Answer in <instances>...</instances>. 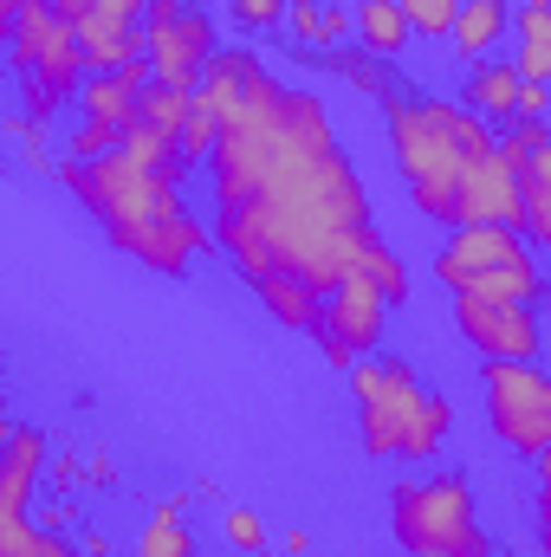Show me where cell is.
Here are the masks:
<instances>
[{
	"mask_svg": "<svg viewBox=\"0 0 551 557\" xmlns=\"http://www.w3.org/2000/svg\"><path fill=\"white\" fill-rule=\"evenodd\" d=\"M46 486H52V493H78V486H91V480H85V460H78V454H52Z\"/></svg>",
	"mask_w": 551,
	"mask_h": 557,
	"instance_id": "36",
	"label": "cell"
},
{
	"mask_svg": "<svg viewBox=\"0 0 551 557\" xmlns=\"http://www.w3.org/2000/svg\"><path fill=\"white\" fill-rule=\"evenodd\" d=\"M285 26H292V39H298L305 52H338V46L357 39V20H351L338 0H292V7H285Z\"/></svg>",
	"mask_w": 551,
	"mask_h": 557,
	"instance_id": "18",
	"label": "cell"
},
{
	"mask_svg": "<svg viewBox=\"0 0 551 557\" xmlns=\"http://www.w3.org/2000/svg\"><path fill=\"white\" fill-rule=\"evenodd\" d=\"M175 13H188L182 0H149V13H143V26H156V20H175Z\"/></svg>",
	"mask_w": 551,
	"mask_h": 557,
	"instance_id": "40",
	"label": "cell"
},
{
	"mask_svg": "<svg viewBox=\"0 0 551 557\" xmlns=\"http://www.w3.org/2000/svg\"><path fill=\"white\" fill-rule=\"evenodd\" d=\"M351 20H357V46H364V52H377V59H396V52L415 39L403 0H357V7H351Z\"/></svg>",
	"mask_w": 551,
	"mask_h": 557,
	"instance_id": "22",
	"label": "cell"
},
{
	"mask_svg": "<svg viewBox=\"0 0 551 557\" xmlns=\"http://www.w3.org/2000/svg\"><path fill=\"white\" fill-rule=\"evenodd\" d=\"M383 131H390V156H396V175H403V195L415 201V214L454 227L461 182L474 162H487L500 149V131L454 98H396V104H383Z\"/></svg>",
	"mask_w": 551,
	"mask_h": 557,
	"instance_id": "3",
	"label": "cell"
},
{
	"mask_svg": "<svg viewBox=\"0 0 551 557\" xmlns=\"http://www.w3.org/2000/svg\"><path fill=\"white\" fill-rule=\"evenodd\" d=\"M519 65L513 59H480V65H467V91H461V104L474 111V117H487V124H513L519 117Z\"/></svg>",
	"mask_w": 551,
	"mask_h": 557,
	"instance_id": "15",
	"label": "cell"
},
{
	"mask_svg": "<svg viewBox=\"0 0 551 557\" xmlns=\"http://www.w3.org/2000/svg\"><path fill=\"white\" fill-rule=\"evenodd\" d=\"M513 65H519V78L551 85V0H519V13H513Z\"/></svg>",
	"mask_w": 551,
	"mask_h": 557,
	"instance_id": "20",
	"label": "cell"
},
{
	"mask_svg": "<svg viewBox=\"0 0 551 557\" xmlns=\"http://www.w3.org/2000/svg\"><path fill=\"white\" fill-rule=\"evenodd\" d=\"M85 480H91V486H118V460H111V447H105V441L85 454Z\"/></svg>",
	"mask_w": 551,
	"mask_h": 557,
	"instance_id": "37",
	"label": "cell"
},
{
	"mask_svg": "<svg viewBox=\"0 0 551 557\" xmlns=\"http://www.w3.org/2000/svg\"><path fill=\"white\" fill-rule=\"evenodd\" d=\"M357 273L370 278V285H377V292H383L390 305H403V298H409V267H403V260H396V253H390L383 240H377V247L364 253V267H357Z\"/></svg>",
	"mask_w": 551,
	"mask_h": 557,
	"instance_id": "27",
	"label": "cell"
},
{
	"mask_svg": "<svg viewBox=\"0 0 551 557\" xmlns=\"http://www.w3.org/2000/svg\"><path fill=\"white\" fill-rule=\"evenodd\" d=\"M279 552L285 557H311V532H305V525H285V532H279Z\"/></svg>",
	"mask_w": 551,
	"mask_h": 557,
	"instance_id": "38",
	"label": "cell"
},
{
	"mask_svg": "<svg viewBox=\"0 0 551 557\" xmlns=\"http://www.w3.org/2000/svg\"><path fill=\"white\" fill-rule=\"evenodd\" d=\"M215 52H221V39H215V20H208L201 7H188V13H175V20H156V26H143V59L156 65V78H162V85L195 91V85L208 78Z\"/></svg>",
	"mask_w": 551,
	"mask_h": 557,
	"instance_id": "11",
	"label": "cell"
},
{
	"mask_svg": "<svg viewBox=\"0 0 551 557\" xmlns=\"http://www.w3.org/2000/svg\"><path fill=\"white\" fill-rule=\"evenodd\" d=\"M46 7H59L65 20H85V13H111V20H143V13H149V0H46Z\"/></svg>",
	"mask_w": 551,
	"mask_h": 557,
	"instance_id": "33",
	"label": "cell"
},
{
	"mask_svg": "<svg viewBox=\"0 0 551 557\" xmlns=\"http://www.w3.org/2000/svg\"><path fill=\"white\" fill-rule=\"evenodd\" d=\"M546 131H551V111H546Z\"/></svg>",
	"mask_w": 551,
	"mask_h": 557,
	"instance_id": "42",
	"label": "cell"
},
{
	"mask_svg": "<svg viewBox=\"0 0 551 557\" xmlns=\"http://www.w3.org/2000/svg\"><path fill=\"white\" fill-rule=\"evenodd\" d=\"M506 39H513V0H467L448 46H454L461 65H480V59H493Z\"/></svg>",
	"mask_w": 551,
	"mask_h": 557,
	"instance_id": "17",
	"label": "cell"
},
{
	"mask_svg": "<svg viewBox=\"0 0 551 557\" xmlns=\"http://www.w3.org/2000/svg\"><path fill=\"white\" fill-rule=\"evenodd\" d=\"M7 137L20 143V156H26L33 169H52V162H46V143H39V117H26V111H13V117H7Z\"/></svg>",
	"mask_w": 551,
	"mask_h": 557,
	"instance_id": "34",
	"label": "cell"
},
{
	"mask_svg": "<svg viewBox=\"0 0 551 557\" xmlns=\"http://www.w3.org/2000/svg\"><path fill=\"white\" fill-rule=\"evenodd\" d=\"M26 7H33V0H0V20H20Z\"/></svg>",
	"mask_w": 551,
	"mask_h": 557,
	"instance_id": "41",
	"label": "cell"
},
{
	"mask_svg": "<svg viewBox=\"0 0 551 557\" xmlns=\"http://www.w3.org/2000/svg\"><path fill=\"white\" fill-rule=\"evenodd\" d=\"M519 188H526V214H519V227H526V240H532V247H546V253H551V143L526 162Z\"/></svg>",
	"mask_w": 551,
	"mask_h": 557,
	"instance_id": "24",
	"label": "cell"
},
{
	"mask_svg": "<svg viewBox=\"0 0 551 557\" xmlns=\"http://www.w3.org/2000/svg\"><path fill=\"white\" fill-rule=\"evenodd\" d=\"M383 318H390V298H383L364 273H351L331 298H325V331H318L325 363L351 370L357 357H377V344H383Z\"/></svg>",
	"mask_w": 551,
	"mask_h": 557,
	"instance_id": "10",
	"label": "cell"
},
{
	"mask_svg": "<svg viewBox=\"0 0 551 557\" xmlns=\"http://www.w3.org/2000/svg\"><path fill=\"white\" fill-rule=\"evenodd\" d=\"M351 403H357V441L364 460H434L441 441L454 434V403L421 383V370L403 357H357L344 370Z\"/></svg>",
	"mask_w": 551,
	"mask_h": 557,
	"instance_id": "4",
	"label": "cell"
},
{
	"mask_svg": "<svg viewBox=\"0 0 551 557\" xmlns=\"http://www.w3.org/2000/svg\"><path fill=\"white\" fill-rule=\"evenodd\" d=\"M188 111H195V91H182V85H162V78H149L137 124H149V131H162V137L182 143V131H188Z\"/></svg>",
	"mask_w": 551,
	"mask_h": 557,
	"instance_id": "25",
	"label": "cell"
},
{
	"mask_svg": "<svg viewBox=\"0 0 551 557\" xmlns=\"http://www.w3.org/2000/svg\"><path fill=\"white\" fill-rule=\"evenodd\" d=\"M39 525H46V532H65V525H78V512H72V506H65V499H52V506H46V519H39Z\"/></svg>",
	"mask_w": 551,
	"mask_h": 557,
	"instance_id": "39",
	"label": "cell"
},
{
	"mask_svg": "<svg viewBox=\"0 0 551 557\" xmlns=\"http://www.w3.org/2000/svg\"><path fill=\"white\" fill-rule=\"evenodd\" d=\"M519 214H526V188H519V175L506 169V156L493 149L487 162L467 169V182H461V208H454V227H513Z\"/></svg>",
	"mask_w": 551,
	"mask_h": 557,
	"instance_id": "12",
	"label": "cell"
},
{
	"mask_svg": "<svg viewBox=\"0 0 551 557\" xmlns=\"http://www.w3.org/2000/svg\"><path fill=\"white\" fill-rule=\"evenodd\" d=\"M467 0H403L415 39H454V20H461Z\"/></svg>",
	"mask_w": 551,
	"mask_h": 557,
	"instance_id": "26",
	"label": "cell"
},
{
	"mask_svg": "<svg viewBox=\"0 0 551 557\" xmlns=\"http://www.w3.org/2000/svg\"><path fill=\"white\" fill-rule=\"evenodd\" d=\"M546 143H551L546 124H526V117H513V124L500 131V156H506V169H513V175H526V162H532Z\"/></svg>",
	"mask_w": 551,
	"mask_h": 557,
	"instance_id": "28",
	"label": "cell"
},
{
	"mask_svg": "<svg viewBox=\"0 0 551 557\" xmlns=\"http://www.w3.org/2000/svg\"><path fill=\"white\" fill-rule=\"evenodd\" d=\"M390 539L409 557H493L467 473H421V480L390 486Z\"/></svg>",
	"mask_w": 551,
	"mask_h": 557,
	"instance_id": "7",
	"label": "cell"
},
{
	"mask_svg": "<svg viewBox=\"0 0 551 557\" xmlns=\"http://www.w3.org/2000/svg\"><path fill=\"white\" fill-rule=\"evenodd\" d=\"M46 467H52L46 434L26 428V421H13V428H7V467H0V519H20V512L33 506V486H39Z\"/></svg>",
	"mask_w": 551,
	"mask_h": 557,
	"instance_id": "14",
	"label": "cell"
},
{
	"mask_svg": "<svg viewBox=\"0 0 551 557\" xmlns=\"http://www.w3.org/2000/svg\"><path fill=\"white\" fill-rule=\"evenodd\" d=\"M532 519H539V552H551V447L539 454V493H532Z\"/></svg>",
	"mask_w": 551,
	"mask_h": 557,
	"instance_id": "35",
	"label": "cell"
},
{
	"mask_svg": "<svg viewBox=\"0 0 551 557\" xmlns=\"http://www.w3.org/2000/svg\"><path fill=\"white\" fill-rule=\"evenodd\" d=\"M421 557H434V552H421Z\"/></svg>",
	"mask_w": 551,
	"mask_h": 557,
	"instance_id": "43",
	"label": "cell"
},
{
	"mask_svg": "<svg viewBox=\"0 0 551 557\" xmlns=\"http://www.w3.org/2000/svg\"><path fill=\"white\" fill-rule=\"evenodd\" d=\"M454 331L487 363H539V350H546L539 311L513 305V298H454Z\"/></svg>",
	"mask_w": 551,
	"mask_h": 557,
	"instance_id": "9",
	"label": "cell"
},
{
	"mask_svg": "<svg viewBox=\"0 0 551 557\" xmlns=\"http://www.w3.org/2000/svg\"><path fill=\"white\" fill-rule=\"evenodd\" d=\"M149 78H156V65H149V59L124 65V72H91V78H85V91H78V104H85V117H98V124H111V131H131V124H137V111H143Z\"/></svg>",
	"mask_w": 551,
	"mask_h": 557,
	"instance_id": "13",
	"label": "cell"
},
{
	"mask_svg": "<svg viewBox=\"0 0 551 557\" xmlns=\"http://www.w3.org/2000/svg\"><path fill=\"white\" fill-rule=\"evenodd\" d=\"M221 539H228L241 557H260V552H267V525H260V512H247V506H228Z\"/></svg>",
	"mask_w": 551,
	"mask_h": 557,
	"instance_id": "30",
	"label": "cell"
},
{
	"mask_svg": "<svg viewBox=\"0 0 551 557\" xmlns=\"http://www.w3.org/2000/svg\"><path fill=\"white\" fill-rule=\"evenodd\" d=\"M7 59H13V85H20V111L26 117H59L78 91H85V46H78V20H65L59 7L33 0L20 20H7Z\"/></svg>",
	"mask_w": 551,
	"mask_h": 557,
	"instance_id": "5",
	"label": "cell"
},
{
	"mask_svg": "<svg viewBox=\"0 0 551 557\" xmlns=\"http://www.w3.org/2000/svg\"><path fill=\"white\" fill-rule=\"evenodd\" d=\"M0 557H52V532L33 525L26 512L20 519H0Z\"/></svg>",
	"mask_w": 551,
	"mask_h": 557,
	"instance_id": "29",
	"label": "cell"
},
{
	"mask_svg": "<svg viewBox=\"0 0 551 557\" xmlns=\"http://www.w3.org/2000/svg\"><path fill=\"white\" fill-rule=\"evenodd\" d=\"M434 278L454 298H513L532 311L551 298V273L513 227H454L434 253Z\"/></svg>",
	"mask_w": 551,
	"mask_h": 557,
	"instance_id": "6",
	"label": "cell"
},
{
	"mask_svg": "<svg viewBox=\"0 0 551 557\" xmlns=\"http://www.w3.org/2000/svg\"><path fill=\"white\" fill-rule=\"evenodd\" d=\"M59 188H72L91 208V221L105 227V240L118 253H131L137 267H149L156 278H182L215 247V227H201L182 201V169H149L124 149H111L98 162L65 156Z\"/></svg>",
	"mask_w": 551,
	"mask_h": 557,
	"instance_id": "2",
	"label": "cell"
},
{
	"mask_svg": "<svg viewBox=\"0 0 551 557\" xmlns=\"http://www.w3.org/2000/svg\"><path fill=\"white\" fill-rule=\"evenodd\" d=\"M285 7H292V0H228V13H234V26H241V33L285 26Z\"/></svg>",
	"mask_w": 551,
	"mask_h": 557,
	"instance_id": "32",
	"label": "cell"
},
{
	"mask_svg": "<svg viewBox=\"0 0 551 557\" xmlns=\"http://www.w3.org/2000/svg\"><path fill=\"white\" fill-rule=\"evenodd\" d=\"M78 46H85V72H124V65L143 59V20L85 13L78 20Z\"/></svg>",
	"mask_w": 551,
	"mask_h": 557,
	"instance_id": "16",
	"label": "cell"
},
{
	"mask_svg": "<svg viewBox=\"0 0 551 557\" xmlns=\"http://www.w3.org/2000/svg\"><path fill=\"white\" fill-rule=\"evenodd\" d=\"M201 486H188V493H169L149 519H143L137 532V557H195V532L182 525V512H188V499H195Z\"/></svg>",
	"mask_w": 551,
	"mask_h": 557,
	"instance_id": "21",
	"label": "cell"
},
{
	"mask_svg": "<svg viewBox=\"0 0 551 557\" xmlns=\"http://www.w3.org/2000/svg\"><path fill=\"white\" fill-rule=\"evenodd\" d=\"M254 292H260V305L273 311L285 331H298V337H318V331H325V292H311L305 278L273 273V278H260Z\"/></svg>",
	"mask_w": 551,
	"mask_h": 557,
	"instance_id": "19",
	"label": "cell"
},
{
	"mask_svg": "<svg viewBox=\"0 0 551 557\" xmlns=\"http://www.w3.org/2000/svg\"><path fill=\"white\" fill-rule=\"evenodd\" d=\"M215 188V253L234 260L247 285L305 278L311 292H338L377 247V208L331 131L318 91L285 85L260 59L228 131L208 156Z\"/></svg>",
	"mask_w": 551,
	"mask_h": 557,
	"instance_id": "1",
	"label": "cell"
},
{
	"mask_svg": "<svg viewBox=\"0 0 551 557\" xmlns=\"http://www.w3.org/2000/svg\"><path fill=\"white\" fill-rule=\"evenodd\" d=\"M325 65H331L351 91H364V98H377V104H396V98H403L396 78H390V65H383L377 52H364V46H338V52H325Z\"/></svg>",
	"mask_w": 551,
	"mask_h": 557,
	"instance_id": "23",
	"label": "cell"
},
{
	"mask_svg": "<svg viewBox=\"0 0 551 557\" xmlns=\"http://www.w3.org/2000/svg\"><path fill=\"white\" fill-rule=\"evenodd\" d=\"M118 143H124V131H111V124L85 117V124H78V131L65 137V156H72V162H98V156H111Z\"/></svg>",
	"mask_w": 551,
	"mask_h": 557,
	"instance_id": "31",
	"label": "cell"
},
{
	"mask_svg": "<svg viewBox=\"0 0 551 557\" xmlns=\"http://www.w3.org/2000/svg\"><path fill=\"white\" fill-rule=\"evenodd\" d=\"M480 403H487L493 441L513 447L519 460H539L551 447V370H539V363H487L480 370Z\"/></svg>",
	"mask_w": 551,
	"mask_h": 557,
	"instance_id": "8",
	"label": "cell"
}]
</instances>
